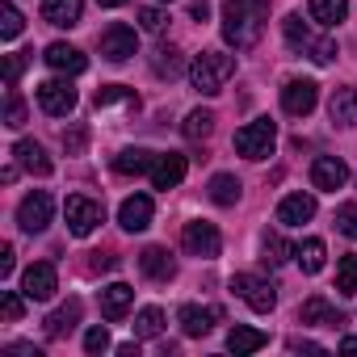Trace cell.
I'll return each mask as SVG.
<instances>
[{
    "mask_svg": "<svg viewBox=\"0 0 357 357\" xmlns=\"http://www.w3.org/2000/svg\"><path fill=\"white\" fill-rule=\"evenodd\" d=\"M43 59H47V68H55L59 76H80V72L89 68L84 51H76L72 43H51V47L43 51Z\"/></svg>",
    "mask_w": 357,
    "mask_h": 357,
    "instance_id": "cell-15",
    "label": "cell"
},
{
    "mask_svg": "<svg viewBox=\"0 0 357 357\" xmlns=\"http://www.w3.org/2000/svg\"><path fill=\"white\" fill-rule=\"evenodd\" d=\"M80 17H84V0H43V22L47 26L72 30V26H80Z\"/></svg>",
    "mask_w": 357,
    "mask_h": 357,
    "instance_id": "cell-19",
    "label": "cell"
},
{
    "mask_svg": "<svg viewBox=\"0 0 357 357\" xmlns=\"http://www.w3.org/2000/svg\"><path fill=\"white\" fill-rule=\"evenodd\" d=\"M63 215H68V231H72V236H93L97 223L105 219L101 202H93V198H84V194H72V198L63 202Z\"/></svg>",
    "mask_w": 357,
    "mask_h": 357,
    "instance_id": "cell-6",
    "label": "cell"
},
{
    "mask_svg": "<svg viewBox=\"0 0 357 357\" xmlns=\"http://www.w3.org/2000/svg\"><path fill=\"white\" fill-rule=\"evenodd\" d=\"M307 219H315V198L311 194H286L278 206V223L282 227H303Z\"/></svg>",
    "mask_w": 357,
    "mask_h": 357,
    "instance_id": "cell-21",
    "label": "cell"
},
{
    "mask_svg": "<svg viewBox=\"0 0 357 357\" xmlns=\"http://www.w3.org/2000/svg\"><path fill=\"white\" fill-rule=\"evenodd\" d=\"M114 101H126L130 109H139V97H135V89H126V84H101V89L93 93V105H97V109H105V105H114Z\"/></svg>",
    "mask_w": 357,
    "mask_h": 357,
    "instance_id": "cell-33",
    "label": "cell"
},
{
    "mask_svg": "<svg viewBox=\"0 0 357 357\" xmlns=\"http://www.w3.org/2000/svg\"><path fill=\"white\" fill-rule=\"evenodd\" d=\"M5 126H9V130H22V126H26V101L17 97V84L5 93Z\"/></svg>",
    "mask_w": 357,
    "mask_h": 357,
    "instance_id": "cell-37",
    "label": "cell"
},
{
    "mask_svg": "<svg viewBox=\"0 0 357 357\" xmlns=\"http://www.w3.org/2000/svg\"><path fill=\"white\" fill-rule=\"evenodd\" d=\"M181 244H185V252H190V257H198V261H215V257L223 252V236H219V227H215V223H206V219L185 223Z\"/></svg>",
    "mask_w": 357,
    "mask_h": 357,
    "instance_id": "cell-5",
    "label": "cell"
},
{
    "mask_svg": "<svg viewBox=\"0 0 357 357\" xmlns=\"http://www.w3.org/2000/svg\"><path fill=\"white\" fill-rule=\"evenodd\" d=\"M76 324H80V298H72V303H63L59 311H51V315H47V336H51V340H59V336H68Z\"/></svg>",
    "mask_w": 357,
    "mask_h": 357,
    "instance_id": "cell-25",
    "label": "cell"
},
{
    "mask_svg": "<svg viewBox=\"0 0 357 357\" xmlns=\"http://www.w3.org/2000/svg\"><path fill=\"white\" fill-rule=\"evenodd\" d=\"M290 349H294V353H324L315 340H290Z\"/></svg>",
    "mask_w": 357,
    "mask_h": 357,
    "instance_id": "cell-48",
    "label": "cell"
},
{
    "mask_svg": "<svg viewBox=\"0 0 357 357\" xmlns=\"http://www.w3.org/2000/svg\"><path fill=\"white\" fill-rule=\"evenodd\" d=\"M185 172H190V160L181 155V151H164V155H155V164H151V185L155 190H176L185 181Z\"/></svg>",
    "mask_w": 357,
    "mask_h": 357,
    "instance_id": "cell-12",
    "label": "cell"
},
{
    "mask_svg": "<svg viewBox=\"0 0 357 357\" xmlns=\"http://www.w3.org/2000/svg\"><path fill=\"white\" fill-rule=\"evenodd\" d=\"M282 34H286V43H290L294 51H303V55L315 59V63H332V59H336V43H332V38H311V30L303 26L298 13H286Z\"/></svg>",
    "mask_w": 357,
    "mask_h": 357,
    "instance_id": "cell-3",
    "label": "cell"
},
{
    "mask_svg": "<svg viewBox=\"0 0 357 357\" xmlns=\"http://www.w3.org/2000/svg\"><path fill=\"white\" fill-rule=\"evenodd\" d=\"M118 223H122V231H147L151 227V198L147 194H130L118 206Z\"/></svg>",
    "mask_w": 357,
    "mask_h": 357,
    "instance_id": "cell-18",
    "label": "cell"
},
{
    "mask_svg": "<svg viewBox=\"0 0 357 357\" xmlns=\"http://www.w3.org/2000/svg\"><path fill=\"white\" fill-rule=\"evenodd\" d=\"M261 252H265V257H261L265 265H282L286 257H294V248H290V244H286L278 231H265V244H261Z\"/></svg>",
    "mask_w": 357,
    "mask_h": 357,
    "instance_id": "cell-35",
    "label": "cell"
},
{
    "mask_svg": "<svg viewBox=\"0 0 357 357\" xmlns=\"http://www.w3.org/2000/svg\"><path fill=\"white\" fill-rule=\"evenodd\" d=\"M17 168H22L17 160H13V164H5V172H0V181H5V185H13V181H17Z\"/></svg>",
    "mask_w": 357,
    "mask_h": 357,
    "instance_id": "cell-49",
    "label": "cell"
},
{
    "mask_svg": "<svg viewBox=\"0 0 357 357\" xmlns=\"http://www.w3.org/2000/svg\"><path fill=\"white\" fill-rule=\"evenodd\" d=\"M190 17L194 22H206L211 17V0H190Z\"/></svg>",
    "mask_w": 357,
    "mask_h": 357,
    "instance_id": "cell-47",
    "label": "cell"
},
{
    "mask_svg": "<svg viewBox=\"0 0 357 357\" xmlns=\"http://www.w3.org/2000/svg\"><path fill=\"white\" fill-rule=\"evenodd\" d=\"M298 319H303V324H311V328H340V324H344V315H340L328 298H319V294H315V298H307V303L298 307Z\"/></svg>",
    "mask_w": 357,
    "mask_h": 357,
    "instance_id": "cell-23",
    "label": "cell"
},
{
    "mask_svg": "<svg viewBox=\"0 0 357 357\" xmlns=\"http://www.w3.org/2000/svg\"><path fill=\"white\" fill-rule=\"evenodd\" d=\"M164 332V311L160 307H143L135 315V340H155Z\"/></svg>",
    "mask_w": 357,
    "mask_h": 357,
    "instance_id": "cell-32",
    "label": "cell"
},
{
    "mask_svg": "<svg viewBox=\"0 0 357 357\" xmlns=\"http://www.w3.org/2000/svg\"><path fill=\"white\" fill-rule=\"evenodd\" d=\"M231 76H236V55H227V51H202L190 63V80L202 97H219Z\"/></svg>",
    "mask_w": 357,
    "mask_h": 357,
    "instance_id": "cell-2",
    "label": "cell"
},
{
    "mask_svg": "<svg viewBox=\"0 0 357 357\" xmlns=\"http://www.w3.org/2000/svg\"><path fill=\"white\" fill-rule=\"evenodd\" d=\"M13 160L26 168V172H34V176H51V155L43 151V143H34V139H17L13 143Z\"/></svg>",
    "mask_w": 357,
    "mask_h": 357,
    "instance_id": "cell-20",
    "label": "cell"
},
{
    "mask_svg": "<svg viewBox=\"0 0 357 357\" xmlns=\"http://www.w3.org/2000/svg\"><path fill=\"white\" fill-rule=\"evenodd\" d=\"M13 269H17V252H13V244H5V248H0V273L9 278Z\"/></svg>",
    "mask_w": 357,
    "mask_h": 357,
    "instance_id": "cell-46",
    "label": "cell"
},
{
    "mask_svg": "<svg viewBox=\"0 0 357 357\" xmlns=\"http://www.w3.org/2000/svg\"><path fill=\"white\" fill-rule=\"evenodd\" d=\"M118 357H139V344H118Z\"/></svg>",
    "mask_w": 357,
    "mask_h": 357,
    "instance_id": "cell-51",
    "label": "cell"
},
{
    "mask_svg": "<svg viewBox=\"0 0 357 357\" xmlns=\"http://www.w3.org/2000/svg\"><path fill=\"white\" fill-rule=\"evenodd\" d=\"M105 349H109V332H105L101 324L89 328V332H84V353H105Z\"/></svg>",
    "mask_w": 357,
    "mask_h": 357,
    "instance_id": "cell-43",
    "label": "cell"
},
{
    "mask_svg": "<svg viewBox=\"0 0 357 357\" xmlns=\"http://www.w3.org/2000/svg\"><path fill=\"white\" fill-rule=\"evenodd\" d=\"M164 22H168V17H164L160 9H139V26H143L147 34H160V30H164Z\"/></svg>",
    "mask_w": 357,
    "mask_h": 357,
    "instance_id": "cell-44",
    "label": "cell"
},
{
    "mask_svg": "<svg viewBox=\"0 0 357 357\" xmlns=\"http://www.w3.org/2000/svg\"><path fill=\"white\" fill-rule=\"evenodd\" d=\"M307 13H311V22H319V26H340V22L349 17V0H311Z\"/></svg>",
    "mask_w": 357,
    "mask_h": 357,
    "instance_id": "cell-28",
    "label": "cell"
},
{
    "mask_svg": "<svg viewBox=\"0 0 357 357\" xmlns=\"http://www.w3.org/2000/svg\"><path fill=\"white\" fill-rule=\"evenodd\" d=\"M269 22V0H227L223 5V38L236 51H252Z\"/></svg>",
    "mask_w": 357,
    "mask_h": 357,
    "instance_id": "cell-1",
    "label": "cell"
},
{
    "mask_svg": "<svg viewBox=\"0 0 357 357\" xmlns=\"http://www.w3.org/2000/svg\"><path fill=\"white\" fill-rule=\"evenodd\" d=\"M130 303H135V290H130L126 282H109V286L101 290V315H105L109 324H118V319L130 311Z\"/></svg>",
    "mask_w": 357,
    "mask_h": 357,
    "instance_id": "cell-22",
    "label": "cell"
},
{
    "mask_svg": "<svg viewBox=\"0 0 357 357\" xmlns=\"http://www.w3.org/2000/svg\"><path fill=\"white\" fill-rule=\"evenodd\" d=\"M22 290H26V298H34V303L55 298V290H59V273H55V265H51V261H34V265L22 273Z\"/></svg>",
    "mask_w": 357,
    "mask_h": 357,
    "instance_id": "cell-11",
    "label": "cell"
},
{
    "mask_svg": "<svg viewBox=\"0 0 357 357\" xmlns=\"http://www.w3.org/2000/svg\"><path fill=\"white\" fill-rule=\"evenodd\" d=\"M215 319H223L219 307H198V303H185L181 311H176V324H181L185 336H206L215 328Z\"/></svg>",
    "mask_w": 357,
    "mask_h": 357,
    "instance_id": "cell-16",
    "label": "cell"
},
{
    "mask_svg": "<svg viewBox=\"0 0 357 357\" xmlns=\"http://www.w3.org/2000/svg\"><path fill=\"white\" fill-rule=\"evenodd\" d=\"M328 118L336 126H353L357 122V93L353 89H336L332 101H328Z\"/></svg>",
    "mask_w": 357,
    "mask_h": 357,
    "instance_id": "cell-26",
    "label": "cell"
},
{
    "mask_svg": "<svg viewBox=\"0 0 357 357\" xmlns=\"http://www.w3.org/2000/svg\"><path fill=\"white\" fill-rule=\"evenodd\" d=\"M22 26H26V17L17 13V5H9V0H5V5H0V38H17L22 34Z\"/></svg>",
    "mask_w": 357,
    "mask_h": 357,
    "instance_id": "cell-38",
    "label": "cell"
},
{
    "mask_svg": "<svg viewBox=\"0 0 357 357\" xmlns=\"http://www.w3.org/2000/svg\"><path fill=\"white\" fill-rule=\"evenodd\" d=\"M30 55H34V51H17V55H5V84H9V89H13V84H17V76L26 72Z\"/></svg>",
    "mask_w": 357,
    "mask_h": 357,
    "instance_id": "cell-40",
    "label": "cell"
},
{
    "mask_svg": "<svg viewBox=\"0 0 357 357\" xmlns=\"http://www.w3.org/2000/svg\"><path fill=\"white\" fill-rule=\"evenodd\" d=\"M211 130H215V114H211V109H194V114L181 122V135H185V139H194V143H198V139H206Z\"/></svg>",
    "mask_w": 357,
    "mask_h": 357,
    "instance_id": "cell-34",
    "label": "cell"
},
{
    "mask_svg": "<svg viewBox=\"0 0 357 357\" xmlns=\"http://www.w3.org/2000/svg\"><path fill=\"white\" fill-rule=\"evenodd\" d=\"M139 273L143 278H151V282H172L176 278V261H172V252L168 248H143L139 252Z\"/></svg>",
    "mask_w": 357,
    "mask_h": 357,
    "instance_id": "cell-17",
    "label": "cell"
},
{
    "mask_svg": "<svg viewBox=\"0 0 357 357\" xmlns=\"http://www.w3.org/2000/svg\"><path fill=\"white\" fill-rule=\"evenodd\" d=\"M231 290H236L252 311H261V315L278 307V290H273L265 278H257V273H236V278H231Z\"/></svg>",
    "mask_w": 357,
    "mask_h": 357,
    "instance_id": "cell-8",
    "label": "cell"
},
{
    "mask_svg": "<svg viewBox=\"0 0 357 357\" xmlns=\"http://www.w3.org/2000/svg\"><path fill=\"white\" fill-rule=\"evenodd\" d=\"M89 269L93 273H109V269H118V257L114 252H89Z\"/></svg>",
    "mask_w": 357,
    "mask_h": 357,
    "instance_id": "cell-45",
    "label": "cell"
},
{
    "mask_svg": "<svg viewBox=\"0 0 357 357\" xmlns=\"http://www.w3.org/2000/svg\"><path fill=\"white\" fill-rule=\"evenodd\" d=\"M336 231L349 236V240H357V202H349V206L336 211Z\"/></svg>",
    "mask_w": 357,
    "mask_h": 357,
    "instance_id": "cell-41",
    "label": "cell"
},
{
    "mask_svg": "<svg viewBox=\"0 0 357 357\" xmlns=\"http://www.w3.org/2000/svg\"><path fill=\"white\" fill-rule=\"evenodd\" d=\"M211 202H215V206H236V202H240V181H236L231 172L211 176Z\"/></svg>",
    "mask_w": 357,
    "mask_h": 357,
    "instance_id": "cell-31",
    "label": "cell"
},
{
    "mask_svg": "<svg viewBox=\"0 0 357 357\" xmlns=\"http://www.w3.org/2000/svg\"><path fill=\"white\" fill-rule=\"evenodd\" d=\"M273 143H278V122H269V118H257L236 130V151L244 160H265L273 151Z\"/></svg>",
    "mask_w": 357,
    "mask_h": 357,
    "instance_id": "cell-4",
    "label": "cell"
},
{
    "mask_svg": "<svg viewBox=\"0 0 357 357\" xmlns=\"http://www.w3.org/2000/svg\"><path fill=\"white\" fill-rule=\"evenodd\" d=\"M344 181H349V164H344L340 155H319V160L311 164V185H315L319 194H336Z\"/></svg>",
    "mask_w": 357,
    "mask_h": 357,
    "instance_id": "cell-14",
    "label": "cell"
},
{
    "mask_svg": "<svg viewBox=\"0 0 357 357\" xmlns=\"http://www.w3.org/2000/svg\"><path fill=\"white\" fill-rule=\"evenodd\" d=\"M336 290L340 294H357V252L340 257V265H336Z\"/></svg>",
    "mask_w": 357,
    "mask_h": 357,
    "instance_id": "cell-36",
    "label": "cell"
},
{
    "mask_svg": "<svg viewBox=\"0 0 357 357\" xmlns=\"http://www.w3.org/2000/svg\"><path fill=\"white\" fill-rule=\"evenodd\" d=\"M101 55L109 59V63H126L135 51H139V34L126 26V22H114V26H105V34H101Z\"/></svg>",
    "mask_w": 357,
    "mask_h": 357,
    "instance_id": "cell-9",
    "label": "cell"
},
{
    "mask_svg": "<svg viewBox=\"0 0 357 357\" xmlns=\"http://www.w3.org/2000/svg\"><path fill=\"white\" fill-rule=\"evenodd\" d=\"M51 215H55V202H51V194L47 190H34V194H26L22 198V206H17V223H22V231H47L51 227Z\"/></svg>",
    "mask_w": 357,
    "mask_h": 357,
    "instance_id": "cell-7",
    "label": "cell"
},
{
    "mask_svg": "<svg viewBox=\"0 0 357 357\" xmlns=\"http://www.w3.org/2000/svg\"><path fill=\"white\" fill-rule=\"evenodd\" d=\"M38 105H43V114H51V118H68V114L76 109V89H72V80H43V84H38Z\"/></svg>",
    "mask_w": 357,
    "mask_h": 357,
    "instance_id": "cell-10",
    "label": "cell"
},
{
    "mask_svg": "<svg viewBox=\"0 0 357 357\" xmlns=\"http://www.w3.org/2000/svg\"><path fill=\"white\" fill-rule=\"evenodd\" d=\"M101 9H118V5H126V0H97Z\"/></svg>",
    "mask_w": 357,
    "mask_h": 357,
    "instance_id": "cell-53",
    "label": "cell"
},
{
    "mask_svg": "<svg viewBox=\"0 0 357 357\" xmlns=\"http://www.w3.org/2000/svg\"><path fill=\"white\" fill-rule=\"evenodd\" d=\"M151 164H155V155H151L147 147H122V151L114 155V172H118V176H139V172H151Z\"/></svg>",
    "mask_w": 357,
    "mask_h": 357,
    "instance_id": "cell-24",
    "label": "cell"
},
{
    "mask_svg": "<svg viewBox=\"0 0 357 357\" xmlns=\"http://www.w3.org/2000/svg\"><path fill=\"white\" fill-rule=\"evenodd\" d=\"M340 353H357V336H344L340 340Z\"/></svg>",
    "mask_w": 357,
    "mask_h": 357,
    "instance_id": "cell-52",
    "label": "cell"
},
{
    "mask_svg": "<svg viewBox=\"0 0 357 357\" xmlns=\"http://www.w3.org/2000/svg\"><path fill=\"white\" fill-rule=\"evenodd\" d=\"M315 101H319V84H315V80H286V89H282V109H286L290 118H307V114L315 109Z\"/></svg>",
    "mask_w": 357,
    "mask_h": 357,
    "instance_id": "cell-13",
    "label": "cell"
},
{
    "mask_svg": "<svg viewBox=\"0 0 357 357\" xmlns=\"http://www.w3.org/2000/svg\"><path fill=\"white\" fill-rule=\"evenodd\" d=\"M22 311H26V303H22L13 290H0V315H5L9 324H17V319H22Z\"/></svg>",
    "mask_w": 357,
    "mask_h": 357,
    "instance_id": "cell-42",
    "label": "cell"
},
{
    "mask_svg": "<svg viewBox=\"0 0 357 357\" xmlns=\"http://www.w3.org/2000/svg\"><path fill=\"white\" fill-rule=\"evenodd\" d=\"M294 261H298V269L303 273H319L324 269V261H328V248H324V240H303L298 248H294Z\"/></svg>",
    "mask_w": 357,
    "mask_h": 357,
    "instance_id": "cell-29",
    "label": "cell"
},
{
    "mask_svg": "<svg viewBox=\"0 0 357 357\" xmlns=\"http://www.w3.org/2000/svg\"><path fill=\"white\" fill-rule=\"evenodd\" d=\"M84 143H89V130H84L80 122H72V126L63 130V151H68V155H84Z\"/></svg>",
    "mask_w": 357,
    "mask_h": 357,
    "instance_id": "cell-39",
    "label": "cell"
},
{
    "mask_svg": "<svg viewBox=\"0 0 357 357\" xmlns=\"http://www.w3.org/2000/svg\"><path fill=\"white\" fill-rule=\"evenodd\" d=\"M265 344H269V336L257 332V328L236 324V328L227 332V349H231V353H257V349H265Z\"/></svg>",
    "mask_w": 357,
    "mask_h": 357,
    "instance_id": "cell-30",
    "label": "cell"
},
{
    "mask_svg": "<svg viewBox=\"0 0 357 357\" xmlns=\"http://www.w3.org/2000/svg\"><path fill=\"white\" fill-rule=\"evenodd\" d=\"M151 72H155L160 80H176V76L185 72L181 51H176V47H155V55H151Z\"/></svg>",
    "mask_w": 357,
    "mask_h": 357,
    "instance_id": "cell-27",
    "label": "cell"
},
{
    "mask_svg": "<svg viewBox=\"0 0 357 357\" xmlns=\"http://www.w3.org/2000/svg\"><path fill=\"white\" fill-rule=\"evenodd\" d=\"M9 353H26V357H43L34 344H9Z\"/></svg>",
    "mask_w": 357,
    "mask_h": 357,
    "instance_id": "cell-50",
    "label": "cell"
}]
</instances>
